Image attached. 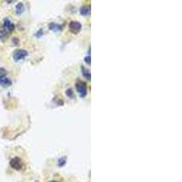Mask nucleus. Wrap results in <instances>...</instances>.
I'll list each match as a JSON object with an SVG mask.
<instances>
[{
  "label": "nucleus",
  "instance_id": "1",
  "mask_svg": "<svg viewBox=\"0 0 182 182\" xmlns=\"http://www.w3.org/2000/svg\"><path fill=\"white\" fill-rule=\"evenodd\" d=\"M76 88H77V92H78V94L81 98H85L87 96V85H86L85 82L80 81V80L77 81Z\"/></svg>",
  "mask_w": 182,
  "mask_h": 182
},
{
  "label": "nucleus",
  "instance_id": "2",
  "mask_svg": "<svg viewBox=\"0 0 182 182\" xmlns=\"http://www.w3.org/2000/svg\"><path fill=\"white\" fill-rule=\"evenodd\" d=\"M27 51L25 49H16L13 54V59L15 61H19L24 59L27 56Z\"/></svg>",
  "mask_w": 182,
  "mask_h": 182
},
{
  "label": "nucleus",
  "instance_id": "3",
  "mask_svg": "<svg viewBox=\"0 0 182 182\" xmlns=\"http://www.w3.org/2000/svg\"><path fill=\"white\" fill-rule=\"evenodd\" d=\"M81 24L79 22H77V21H72L69 23V30L72 32V33H75V34H77L80 30H81Z\"/></svg>",
  "mask_w": 182,
  "mask_h": 182
},
{
  "label": "nucleus",
  "instance_id": "4",
  "mask_svg": "<svg viewBox=\"0 0 182 182\" xmlns=\"http://www.w3.org/2000/svg\"><path fill=\"white\" fill-rule=\"evenodd\" d=\"M10 165H11V167H12L14 170H21V168H22V160H21L19 158L16 157V158H14V159H12L10 160Z\"/></svg>",
  "mask_w": 182,
  "mask_h": 182
},
{
  "label": "nucleus",
  "instance_id": "5",
  "mask_svg": "<svg viewBox=\"0 0 182 182\" xmlns=\"http://www.w3.org/2000/svg\"><path fill=\"white\" fill-rule=\"evenodd\" d=\"M4 27H5V28L7 31H13L14 28H15L14 24H13L8 18H5V19H4Z\"/></svg>",
  "mask_w": 182,
  "mask_h": 182
},
{
  "label": "nucleus",
  "instance_id": "6",
  "mask_svg": "<svg viewBox=\"0 0 182 182\" xmlns=\"http://www.w3.org/2000/svg\"><path fill=\"white\" fill-rule=\"evenodd\" d=\"M11 84H12V82H11V80L9 78H7L5 77H0V85L1 86H3V87H8Z\"/></svg>",
  "mask_w": 182,
  "mask_h": 182
},
{
  "label": "nucleus",
  "instance_id": "7",
  "mask_svg": "<svg viewBox=\"0 0 182 182\" xmlns=\"http://www.w3.org/2000/svg\"><path fill=\"white\" fill-rule=\"evenodd\" d=\"M89 13H90V7H89V6L85 5V6H82V7H81V9H80V14H81V15H83V16H87V15H89Z\"/></svg>",
  "mask_w": 182,
  "mask_h": 182
},
{
  "label": "nucleus",
  "instance_id": "8",
  "mask_svg": "<svg viewBox=\"0 0 182 182\" xmlns=\"http://www.w3.org/2000/svg\"><path fill=\"white\" fill-rule=\"evenodd\" d=\"M24 11V5L22 3H18L16 5V14L20 15L21 13H23Z\"/></svg>",
  "mask_w": 182,
  "mask_h": 182
},
{
  "label": "nucleus",
  "instance_id": "9",
  "mask_svg": "<svg viewBox=\"0 0 182 182\" xmlns=\"http://www.w3.org/2000/svg\"><path fill=\"white\" fill-rule=\"evenodd\" d=\"M82 72H83V75H84L85 77H87V79H90V72H89V70H87L85 67H82Z\"/></svg>",
  "mask_w": 182,
  "mask_h": 182
},
{
  "label": "nucleus",
  "instance_id": "10",
  "mask_svg": "<svg viewBox=\"0 0 182 182\" xmlns=\"http://www.w3.org/2000/svg\"><path fill=\"white\" fill-rule=\"evenodd\" d=\"M49 28L54 30V31H57V30H60V27L59 25H57V24H50L49 25Z\"/></svg>",
  "mask_w": 182,
  "mask_h": 182
},
{
  "label": "nucleus",
  "instance_id": "11",
  "mask_svg": "<svg viewBox=\"0 0 182 182\" xmlns=\"http://www.w3.org/2000/svg\"><path fill=\"white\" fill-rule=\"evenodd\" d=\"M66 157H62L61 159H59V166H63L64 164H66Z\"/></svg>",
  "mask_w": 182,
  "mask_h": 182
},
{
  "label": "nucleus",
  "instance_id": "12",
  "mask_svg": "<svg viewBox=\"0 0 182 182\" xmlns=\"http://www.w3.org/2000/svg\"><path fill=\"white\" fill-rule=\"evenodd\" d=\"M66 95L69 97V98H73L74 97V94H73V91H72V89L71 88H68L67 90H66Z\"/></svg>",
  "mask_w": 182,
  "mask_h": 182
},
{
  "label": "nucleus",
  "instance_id": "13",
  "mask_svg": "<svg viewBox=\"0 0 182 182\" xmlns=\"http://www.w3.org/2000/svg\"><path fill=\"white\" fill-rule=\"evenodd\" d=\"M6 74V71L4 68H0V77H5V75Z\"/></svg>",
  "mask_w": 182,
  "mask_h": 182
},
{
  "label": "nucleus",
  "instance_id": "14",
  "mask_svg": "<svg viewBox=\"0 0 182 182\" xmlns=\"http://www.w3.org/2000/svg\"><path fill=\"white\" fill-rule=\"evenodd\" d=\"M85 60L87 63H88V64H90V56H88V57H86L85 58Z\"/></svg>",
  "mask_w": 182,
  "mask_h": 182
},
{
  "label": "nucleus",
  "instance_id": "15",
  "mask_svg": "<svg viewBox=\"0 0 182 182\" xmlns=\"http://www.w3.org/2000/svg\"><path fill=\"white\" fill-rule=\"evenodd\" d=\"M51 182H57V181H51Z\"/></svg>",
  "mask_w": 182,
  "mask_h": 182
}]
</instances>
